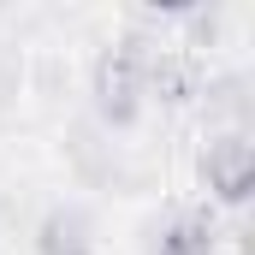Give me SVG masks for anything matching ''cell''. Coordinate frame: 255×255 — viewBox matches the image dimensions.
Instances as JSON below:
<instances>
[{
	"instance_id": "obj_2",
	"label": "cell",
	"mask_w": 255,
	"mask_h": 255,
	"mask_svg": "<svg viewBox=\"0 0 255 255\" xmlns=\"http://www.w3.org/2000/svg\"><path fill=\"white\" fill-rule=\"evenodd\" d=\"M202 178L226 208H244L255 190V136L250 130H220L202 148Z\"/></svg>"
},
{
	"instance_id": "obj_3",
	"label": "cell",
	"mask_w": 255,
	"mask_h": 255,
	"mask_svg": "<svg viewBox=\"0 0 255 255\" xmlns=\"http://www.w3.org/2000/svg\"><path fill=\"white\" fill-rule=\"evenodd\" d=\"M36 255H95V226L83 208H48L36 226Z\"/></svg>"
},
{
	"instance_id": "obj_1",
	"label": "cell",
	"mask_w": 255,
	"mask_h": 255,
	"mask_svg": "<svg viewBox=\"0 0 255 255\" xmlns=\"http://www.w3.org/2000/svg\"><path fill=\"white\" fill-rule=\"evenodd\" d=\"M89 101L107 125H130L148 101V60L136 48H107L95 60V77H89Z\"/></svg>"
},
{
	"instance_id": "obj_4",
	"label": "cell",
	"mask_w": 255,
	"mask_h": 255,
	"mask_svg": "<svg viewBox=\"0 0 255 255\" xmlns=\"http://www.w3.org/2000/svg\"><path fill=\"white\" fill-rule=\"evenodd\" d=\"M154 255H220V232H214L208 214H178V220L160 232Z\"/></svg>"
}]
</instances>
